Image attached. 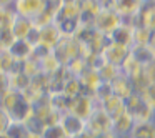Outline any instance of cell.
<instances>
[{
	"instance_id": "1",
	"label": "cell",
	"mask_w": 155,
	"mask_h": 138,
	"mask_svg": "<svg viewBox=\"0 0 155 138\" xmlns=\"http://www.w3.org/2000/svg\"><path fill=\"white\" fill-rule=\"evenodd\" d=\"M58 125L64 128L65 135L68 138H74V136H77V135L85 131V120L80 118L78 115H67L65 118H62L58 121Z\"/></svg>"
},
{
	"instance_id": "2",
	"label": "cell",
	"mask_w": 155,
	"mask_h": 138,
	"mask_svg": "<svg viewBox=\"0 0 155 138\" xmlns=\"http://www.w3.org/2000/svg\"><path fill=\"white\" fill-rule=\"evenodd\" d=\"M130 138H155V125L148 121H138L135 123L132 133L128 135Z\"/></svg>"
},
{
	"instance_id": "3",
	"label": "cell",
	"mask_w": 155,
	"mask_h": 138,
	"mask_svg": "<svg viewBox=\"0 0 155 138\" xmlns=\"http://www.w3.org/2000/svg\"><path fill=\"white\" fill-rule=\"evenodd\" d=\"M94 138H118L115 133H112V131H105V133H98V135H95Z\"/></svg>"
}]
</instances>
